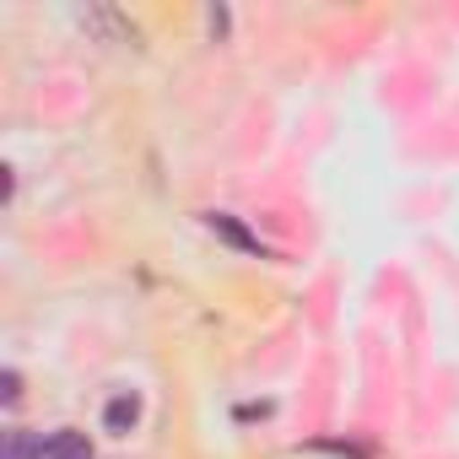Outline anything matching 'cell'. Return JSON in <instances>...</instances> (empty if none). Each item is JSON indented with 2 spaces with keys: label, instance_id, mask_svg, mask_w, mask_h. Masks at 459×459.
<instances>
[{
  "label": "cell",
  "instance_id": "3",
  "mask_svg": "<svg viewBox=\"0 0 459 459\" xmlns=\"http://www.w3.org/2000/svg\"><path fill=\"white\" fill-rule=\"evenodd\" d=\"M44 459H92V443H87V432L60 427V432L44 437Z\"/></svg>",
  "mask_w": 459,
  "mask_h": 459
},
{
  "label": "cell",
  "instance_id": "4",
  "mask_svg": "<svg viewBox=\"0 0 459 459\" xmlns=\"http://www.w3.org/2000/svg\"><path fill=\"white\" fill-rule=\"evenodd\" d=\"M0 459H44V437H33V432H6Z\"/></svg>",
  "mask_w": 459,
  "mask_h": 459
},
{
  "label": "cell",
  "instance_id": "5",
  "mask_svg": "<svg viewBox=\"0 0 459 459\" xmlns=\"http://www.w3.org/2000/svg\"><path fill=\"white\" fill-rule=\"evenodd\" d=\"M0 400H6V405H17V400H22V373H17V368L0 373Z\"/></svg>",
  "mask_w": 459,
  "mask_h": 459
},
{
  "label": "cell",
  "instance_id": "2",
  "mask_svg": "<svg viewBox=\"0 0 459 459\" xmlns=\"http://www.w3.org/2000/svg\"><path fill=\"white\" fill-rule=\"evenodd\" d=\"M135 421H141V394H135V389H119V394L108 400V411H103V427H108L114 437H125Z\"/></svg>",
  "mask_w": 459,
  "mask_h": 459
},
{
  "label": "cell",
  "instance_id": "1",
  "mask_svg": "<svg viewBox=\"0 0 459 459\" xmlns=\"http://www.w3.org/2000/svg\"><path fill=\"white\" fill-rule=\"evenodd\" d=\"M200 227H205V233H216L221 244H233V249H244V255H260V260H265L260 233H249L238 216H227V211H200Z\"/></svg>",
  "mask_w": 459,
  "mask_h": 459
}]
</instances>
